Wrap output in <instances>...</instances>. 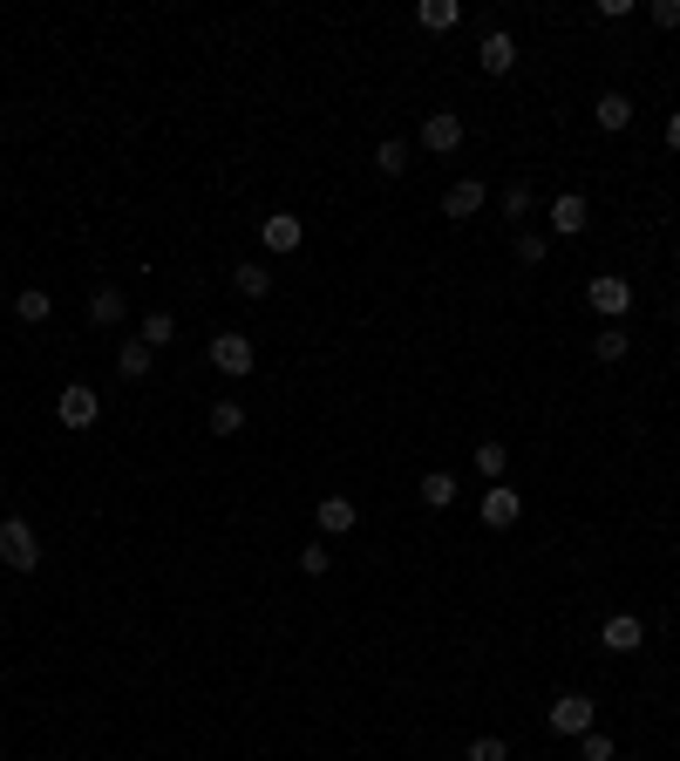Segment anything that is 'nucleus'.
<instances>
[{
    "label": "nucleus",
    "mask_w": 680,
    "mask_h": 761,
    "mask_svg": "<svg viewBox=\"0 0 680 761\" xmlns=\"http://www.w3.org/2000/svg\"><path fill=\"white\" fill-rule=\"evenodd\" d=\"M544 251H551L544 232H524V238H517V266H544Z\"/></svg>",
    "instance_id": "bb28decb"
},
{
    "label": "nucleus",
    "mask_w": 680,
    "mask_h": 761,
    "mask_svg": "<svg viewBox=\"0 0 680 761\" xmlns=\"http://www.w3.org/2000/svg\"><path fill=\"white\" fill-rule=\"evenodd\" d=\"M422 150H436V157L463 150V116L457 109H429V116H422Z\"/></svg>",
    "instance_id": "423d86ee"
},
{
    "label": "nucleus",
    "mask_w": 680,
    "mask_h": 761,
    "mask_svg": "<svg viewBox=\"0 0 680 761\" xmlns=\"http://www.w3.org/2000/svg\"><path fill=\"white\" fill-rule=\"evenodd\" d=\"M0 496H8V490H0Z\"/></svg>",
    "instance_id": "72a5a7b5"
},
{
    "label": "nucleus",
    "mask_w": 680,
    "mask_h": 761,
    "mask_svg": "<svg viewBox=\"0 0 680 761\" xmlns=\"http://www.w3.org/2000/svg\"><path fill=\"white\" fill-rule=\"evenodd\" d=\"M667 143H673V150H680V116H673V122H667Z\"/></svg>",
    "instance_id": "2f4dec72"
},
{
    "label": "nucleus",
    "mask_w": 680,
    "mask_h": 761,
    "mask_svg": "<svg viewBox=\"0 0 680 761\" xmlns=\"http://www.w3.org/2000/svg\"><path fill=\"white\" fill-rule=\"evenodd\" d=\"M673 251H680V238H673Z\"/></svg>",
    "instance_id": "473e14b6"
},
{
    "label": "nucleus",
    "mask_w": 680,
    "mask_h": 761,
    "mask_svg": "<svg viewBox=\"0 0 680 761\" xmlns=\"http://www.w3.org/2000/svg\"><path fill=\"white\" fill-rule=\"evenodd\" d=\"M374 170H382V177H401V170H409V143H401V137L374 143Z\"/></svg>",
    "instance_id": "412c9836"
},
{
    "label": "nucleus",
    "mask_w": 680,
    "mask_h": 761,
    "mask_svg": "<svg viewBox=\"0 0 680 761\" xmlns=\"http://www.w3.org/2000/svg\"><path fill=\"white\" fill-rule=\"evenodd\" d=\"M476 62H484V75H511V68H517V41L503 35V28H490L484 48H476Z\"/></svg>",
    "instance_id": "ddd939ff"
},
{
    "label": "nucleus",
    "mask_w": 680,
    "mask_h": 761,
    "mask_svg": "<svg viewBox=\"0 0 680 761\" xmlns=\"http://www.w3.org/2000/svg\"><path fill=\"white\" fill-rule=\"evenodd\" d=\"M14 313H21V320H28V326H41L48 313H55V299H48L41 286H28V293H21V299H14Z\"/></svg>",
    "instance_id": "5701e85b"
},
{
    "label": "nucleus",
    "mask_w": 680,
    "mask_h": 761,
    "mask_svg": "<svg viewBox=\"0 0 680 761\" xmlns=\"http://www.w3.org/2000/svg\"><path fill=\"white\" fill-rule=\"evenodd\" d=\"M646 21L653 28H680V0H646Z\"/></svg>",
    "instance_id": "c756f323"
},
{
    "label": "nucleus",
    "mask_w": 680,
    "mask_h": 761,
    "mask_svg": "<svg viewBox=\"0 0 680 761\" xmlns=\"http://www.w3.org/2000/svg\"><path fill=\"white\" fill-rule=\"evenodd\" d=\"M415 21H422L429 35H449V28L463 21V0H422V8H415Z\"/></svg>",
    "instance_id": "2eb2a0df"
},
{
    "label": "nucleus",
    "mask_w": 680,
    "mask_h": 761,
    "mask_svg": "<svg viewBox=\"0 0 680 761\" xmlns=\"http://www.w3.org/2000/svg\"><path fill=\"white\" fill-rule=\"evenodd\" d=\"M259 238H266V251H299V238H307V224H299L293 211H272V218L259 224Z\"/></svg>",
    "instance_id": "f8f14e48"
},
{
    "label": "nucleus",
    "mask_w": 680,
    "mask_h": 761,
    "mask_svg": "<svg viewBox=\"0 0 680 761\" xmlns=\"http://www.w3.org/2000/svg\"><path fill=\"white\" fill-rule=\"evenodd\" d=\"M415 496L429 503V511H449V503H457V476H449V469H429V476L415 483Z\"/></svg>",
    "instance_id": "dca6fc26"
},
{
    "label": "nucleus",
    "mask_w": 680,
    "mask_h": 761,
    "mask_svg": "<svg viewBox=\"0 0 680 761\" xmlns=\"http://www.w3.org/2000/svg\"><path fill=\"white\" fill-rule=\"evenodd\" d=\"M592 353H599V361H606V367H619V361H626V353H633V340H626V326H599V340H592Z\"/></svg>",
    "instance_id": "6ab92c4d"
},
{
    "label": "nucleus",
    "mask_w": 680,
    "mask_h": 761,
    "mask_svg": "<svg viewBox=\"0 0 680 761\" xmlns=\"http://www.w3.org/2000/svg\"><path fill=\"white\" fill-rule=\"evenodd\" d=\"M592 714H599L592 694H559L551 700V734H572L578 741V734H592Z\"/></svg>",
    "instance_id": "20e7f679"
},
{
    "label": "nucleus",
    "mask_w": 680,
    "mask_h": 761,
    "mask_svg": "<svg viewBox=\"0 0 680 761\" xmlns=\"http://www.w3.org/2000/svg\"><path fill=\"white\" fill-rule=\"evenodd\" d=\"M150 361H157V353H150L143 340H123V347H116V374H123V380H143Z\"/></svg>",
    "instance_id": "f3484780"
},
{
    "label": "nucleus",
    "mask_w": 680,
    "mask_h": 761,
    "mask_svg": "<svg viewBox=\"0 0 680 761\" xmlns=\"http://www.w3.org/2000/svg\"><path fill=\"white\" fill-rule=\"evenodd\" d=\"M326 565H334V551H326V544H307V551H299V571H307V578H320Z\"/></svg>",
    "instance_id": "7c9ffc66"
},
{
    "label": "nucleus",
    "mask_w": 680,
    "mask_h": 761,
    "mask_svg": "<svg viewBox=\"0 0 680 761\" xmlns=\"http://www.w3.org/2000/svg\"><path fill=\"white\" fill-rule=\"evenodd\" d=\"M470 761H511V748H503L497 734H476V741H470Z\"/></svg>",
    "instance_id": "cd10ccee"
},
{
    "label": "nucleus",
    "mask_w": 680,
    "mask_h": 761,
    "mask_svg": "<svg viewBox=\"0 0 680 761\" xmlns=\"http://www.w3.org/2000/svg\"><path fill=\"white\" fill-rule=\"evenodd\" d=\"M586 299H592V313L606 320V326H619L626 313H633V279H619V272H592V279H586Z\"/></svg>",
    "instance_id": "f257e3e1"
},
{
    "label": "nucleus",
    "mask_w": 680,
    "mask_h": 761,
    "mask_svg": "<svg viewBox=\"0 0 680 761\" xmlns=\"http://www.w3.org/2000/svg\"><path fill=\"white\" fill-rule=\"evenodd\" d=\"M252 361H259V353H252V340H245V334H211V367H218V374L245 380V374H252Z\"/></svg>",
    "instance_id": "39448f33"
},
{
    "label": "nucleus",
    "mask_w": 680,
    "mask_h": 761,
    "mask_svg": "<svg viewBox=\"0 0 680 761\" xmlns=\"http://www.w3.org/2000/svg\"><path fill=\"white\" fill-rule=\"evenodd\" d=\"M0 565H8V571H35V565H41V538H35V524H21V517L0 524Z\"/></svg>",
    "instance_id": "f03ea898"
},
{
    "label": "nucleus",
    "mask_w": 680,
    "mask_h": 761,
    "mask_svg": "<svg viewBox=\"0 0 680 761\" xmlns=\"http://www.w3.org/2000/svg\"><path fill=\"white\" fill-rule=\"evenodd\" d=\"M89 320H95V326H116V320H123V293H116V286H95V293H89Z\"/></svg>",
    "instance_id": "aec40b11"
},
{
    "label": "nucleus",
    "mask_w": 680,
    "mask_h": 761,
    "mask_svg": "<svg viewBox=\"0 0 680 761\" xmlns=\"http://www.w3.org/2000/svg\"><path fill=\"white\" fill-rule=\"evenodd\" d=\"M517 517H524V496H517L511 483H490V490H484V524H490V530H511Z\"/></svg>",
    "instance_id": "9d476101"
},
{
    "label": "nucleus",
    "mask_w": 680,
    "mask_h": 761,
    "mask_svg": "<svg viewBox=\"0 0 680 761\" xmlns=\"http://www.w3.org/2000/svg\"><path fill=\"white\" fill-rule=\"evenodd\" d=\"M592 122H599V130H606V137H619L626 122H633V95L606 89V95H599V103H592Z\"/></svg>",
    "instance_id": "4468645a"
},
{
    "label": "nucleus",
    "mask_w": 680,
    "mask_h": 761,
    "mask_svg": "<svg viewBox=\"0 0 680 761\" xmlns=\"http://www.w3.org/2000/svg\"><path fill=\"white\" fill-rule=\"evenodd\" d=\"M232 286H239L245 299H266V293H272V272H266L259 259H245V266H232Z\"/></svg>",
    "instance_id": "a211bd4d"
},
{
    "label": "nucleus",
    "mask_w": 680,
    "mask_h": 761,
    "mask_svg": "<svg viewBox=\"0 0 680 761\" xmlns=\"http://www.w3.org/2000/svg\"><path fill=\"white\" fill-rule=\"evenodd\" d=\"M239 428H245L239 401H211V436H239Z\"/></svg>",
    "instance_id": "b1692460"
},
{
    "label": "nucleus",
    "mask_w": 680,
    "mask_h": 761,
    "mask_svg": "<svg viewBox=\"0 0 680 761\" xmlns=\"http://www.w3.org/2000/svg\"><path fill=\"white\" fill-rule=\"evenodd\" d=\"M531 211V184H503V218H524Z\"/></svg>",
    "instance_id": "c85d7f7f"
},
{
    "label": "nucleus",
    "mask_w": 680,
    "mask_h": 761,
    "mask_svg": "<svg viewBox=\"0 0 680 761\" xmlns=\"http://www.w3.org/2000/svg\"><path fill=\"white\" fill-rule=\"evenodd\" d=\"M137 340H143L150 353H157V347H170V340H178V320H170V313H150V320H143V334H137Z\"/></svg>",
    "instance_id": "4be33fe9"
},
{
    "label": "nucleus",
    "mask_w": 680,
    "mask_h": 761,
    "mask_svg": "<svg viewBox=\"0 0 680 761\" xmlns=\"http://www.w3.org/2000/svg\"><path fill=\"white\" fill-rule=\"evenodd\" d=\"M313 524H320V538H347V530L361 524V503L355 496H320L313 503Z\"/></svg>",
    "instance_id": "0eeeda50"
},
{
    "label": "nucleus",
    "mask_w": 680,
    "mask_h": 761,
    "mask_svg": "<svg viewBox=\"0 0 680 761\" xmlns=\"http://www.w3.org/2000/svg\"><path fill=\"white\" fill-rule=\"evenodd\" d=\"M95 415H103V401H95L89 380H68V388L55 395V422L62 428H95Z\"/></svg>",
    "instance_id": "7ed1b4c3"
},
{
    "label": "nucleus",
    "mask_w": 680,
    "mask_h": 761,
    "mask_svg": "<svg viewBox=\"0 0 680 761\" xmlns=\"http://www.w3.org/2000/svg\"><path fill=\"white\" fill-rule=\"evenodd\" d=\"M586 224H592V205H586V197H578V191L551 197V232H559V238H578V232H586Z\"/></svg>",
    "instance_id": "1a4fd4ad"
},
{
    "label": "nucleus",
    "mask_w": 680,
    "mask_h": 761,
    "mask_svg": "<svg viewBox=\"0 0 680 761\" xmlns=\"http://www.w3.org/2000/svg\"><path fill=\"white\" fill-rule=\"evenodd\" d=\"M578 761H613V734H578Z\"/></svg>",
    "instance_id": "a878e982"
},
{
    "label": "nucleus",
    "mask_w": 680,
    "mask_h": 761,
    "mask_svg": "<svg viewBox=\"0 0 680 761\" xmlns=\"http://www.w3.org/2000/svg\"><path fill=\"white\" fill-rule=\"evenodd\" d=\"M484 184H476V177H457V184H449L442 191V218H476V211H484Z\"/></svg>",
    "instance_id": "9b49d317"
},
{
    "label": "nucleus",
    "mask_w": 680,
    "mask_h": 761,
    "mask_svg": "<svg viewBox=\"0 0 680 761\" xmlns=\"http://www.w3.org/2000/svg\"><path fill=\"white\" fill-rule=\"evenodd\" d=\"M599 646H606V653H640L646 646V625L633 612H613L606 625H599Z\"/></svg>",
    "instance_id": "6e6552de"
},
{
    "label": "nucleus",
    "mask_w": 680,
    "mask_h": 761,
    "mask_svg": "<svg viewBox=\"0 0 680 761\" xmlns=\"http://www.w3.org/2000/svg\"><path fill=\"white\" fill-rule=\"evenodd\" d=\"M503 463H511V455H503V442H476V469H484L490 483H503Z\"/></svg>",
    "instance_id": "393cba45"
}]
</instances>
